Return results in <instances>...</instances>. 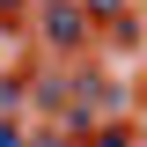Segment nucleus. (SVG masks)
<instances>
[{
    "label": "nucleus",
    "instance_id": "20e7f679",
    "mask_svg": "<svg viewBox=\"0 0 147 147\" xmlns=\"http://www.w3.org/2000/svg\"><path fill=\"white\" fill-rule=\"evenodd\" d=\"M103 147H125V132H103Z\"/></svg>",
    "mask_w": 147,
    "mask_h": 147
},
{
    "label": "nucleus",
    "instance_id": "7ed1b4c3",
    "mask_svg": "<svg viewBox=\"0 0 147 147\" xmlns=\"http://www.w3.org/2000/svg\"><path fill=\"white\" fill-rule=\"evenodd\" d=\"M88 7H96V15H118V7H125V0H88Z\"/></svg>",
    "mask_w": 147,
    "mask_h": 147
},
{
    "label": "nucleus",
    "instance_id": "f257e3e1",
    "mask_svg": "<svg viewBox=\"0 0 147 147\" xmlns=\"http://www.w3.org/2000/svg\"><path fill=\"white\" fill-rule=\"evenodd\" d=\"M52 44H81V15H74L66 0L52 7Z\"/></svg>",
    "mask_w": 147,
    "mask_h": 147
},
{
    "label": "nucleus",
    "instance_id": "f03ea898",
    "mask_svg": "<svg viewBox=\"0 0 147 147\" xmlns=\"http://www.w3.org/2000/svg\"><path fill=\"white\" fill-rule=\"evenodd\" d=\"M0 147H22V132H15V125H7V118H0Z\"/></svg>",
    "mask_w": 147,
    "mask_h": 147
}]
</instances>
